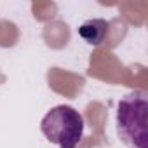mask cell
<instances>
[{"instance_id": "1", "label": "cell", "mask_w": 148, "mask_h": 148, "mask_svg": "<svg viewBox=\"0 0 148 148\" xmlns=\"http://www.w3.org/2000/svg\"><path fill=\"white\" fill-rule=\"evenodd\" d=\"M117 131L129 148L148 146V96L134 91L124 96L117 108Z\"/></svg>"}, {"instance_id": "2", "label": "cell", "mask_w": 148, "mask_h": 148, "mask_svg": "<svg viewBox=\"0 0 148 148\" xmlns=\"http://www.w3.org/2000/svg\"><path fill=\"white\" fill-rule=\"evenodd\" d=\"M84 127L82 113L68 105L51 108L40 122V131L58 148H77L84 138Z\"/></svg>"}, {"instance_id": "3", "label": "cell", "mask_w": 148, "mask_h": 148, "mask_svg": "<svg viewBox=\"0 0 148 148\" xmlns=\"http://www.w3.org/2000/svg\"><path fill=\"white\" fill-rule=\"evenodd\" d=\"M108 32V23L105 19H89L80 25L79 35L91 45H101Z\"/></svg>"}]
</instances>
